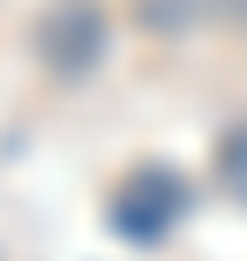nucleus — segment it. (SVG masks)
Listing matches in <instances>:
<instances>
[{
  "mask_svg": "<svg viewBox=\"0 0 247 261\" xmlns=\"http://www.w3.org/2000/svg\"><path fill=\"white\" fill-rule=\"evenodd\" d=\"M217 164H225V187L247 201V127H232V135H225V157H217Z\"/></svg>",
  "mask_w": 247,
  "mask_h": 261,
  "instance_id": "obj_3",
  "label": "nucleus"
},
{
  "mask_svg": "<svg viewBox=\"0 0 247 261\" xmlns=\"http://www.w3.org/2000/svg\"><path fill=\"white\" fill-rule=\"evenodd\" d=\"M172 217H180V179L172 172H158V164H143V172H127L120 194H113V231L120 239H165L172 231Z\"/></svg>",
  "mask_w": 247,
  "mask_h": 261,
  "instance_id": "obj_2",
  "label": "nucleus"
},
{
  "mask_svg": "<svg viewBox=\"0 0 247 261\" xmlns=\"http://www.w3.org/2000/svg\"><path fill=\"white\" fill-rule=\"evenodd\" d=\"M30 38H38V60L53 75H82L105 53V15H98V0H53Z\"/></svg>",
  "mask_w": 247,
  "mask_h": 261,
  "instance_id": "obj_1",
  "label": "nucleus"
}]
</instances>
